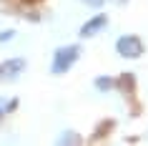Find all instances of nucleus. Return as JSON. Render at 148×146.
I'll use <instances>...</instances> for the list:
<instances>
[{"label": "nucleus", "mask_w": 148, "mask_h": 146, "mask_svg": "<svg viewBox=\"0 0 148 146\" xmlns=\"http://www.w3.org/2000/svg\"><path fill=\"white\" fill-rule=\"evenodd\" d=\"M75 58H78V48L75 46L58 48V51H55V58H53V73H65V71L75 63Z\"/></svg>", "instance_id": "obj_1"}, {"label": "nucleus", "mask_w": 148, "mask_h": 146, "mask_svg": "<svg viewBox=\"0 0 148 146\" xmlns=\"http://www.w3.org/2000/svg\"><path fill=\"white\" fill-rule=\"evenodd\" d=\"M116 51L123 55V58H138V55L143 53V43H140L136 35H123V38H118Z\"/></svg>", "instance_id": "obj_2"}, {"label": "nucleus", "mask_w": 148, "mask_h": 146, "mask_svg": "<svg viewBox=\"0 0 148 146\" xmlns=\"http://www.w3.org/2000/svg\"><path fill=\"white\" fill-rule=\"evenodd\" d=\"M25 71V61L23 58H10L0 66V83H5V81H15L20 73Z\"/></svg>", "instance_id": "obj_3"}, {"label": "nucleus", "mask_w": 148, "mask_h": 146, "mask_svg": "<svg viewBox=\"0 0 148 146\" xmlns=\"http://www.w3.org/2000/svg\"><path fill=\"white\" fill-rule=\"evenodd\" d=\"M106 23H108V18H106V15H95V18H90V20H88V23L80 28V35H83V38H88V35H95L98 30H103V28H106Z\"/></svg>", "instance_id": "obj_4"}, {"label": "nucleus", "mask_w": 148, "mask_h": 146, "mask_svg": "<svg viewBox=\"0 0 148 146\" xmlns=\"http://www.w3.org/2000/svg\"><path fill=\"white\" fill-rule=\"evenodd\" d=\"M95 86H98L101 91H110V88H113V81H110V78H95Z\"/></svg>", "instance_id": "obj_5"}, {"label": "nucleus", "mask_w": 148, "mask_h": 146, "mask_svg": "<svg viewBox=\"0 0 148 146\" xmlns=\"http://www.w3.org/2000/svg\"><path fill=\"white\" fill-rule=\"evenodd\" d=\"M68 141H70V144H78L80 138H78V136H73V134H65V136H60V144H68Z\"/></svg>", "instance_id": "obj_6"}, {"label": "nucleus", "mask_w": 148, "mask_h": 146, "mask_svg": "<svg viewBox=\"0 0 148 146\" xmlns=\"http://www.w3.org/2000/svg\"><path fill=\"white\" fill-rule=\"evenodd\" d=\"M13 106H15V101H0V116L5 113L8 108H13Z\"/></svg>", "instance_id": "obj_7"}, {"label": "nucleus", "mask_w": 148, "mask_h": 146, "mask_svg": "<svg viewBox=\"0 0 148 146\" xmlns=\"http://www.w3.org/2000/svg\"><path fill=\"white\" fill-rule=\"evenodd\" d=\"M83 3H86V5H93V8H101L103 5V0H83Z\"/></svg>", "instance_id": "obj_8"}, {"label": "nucleus", "mask_w": 148, "mask_h": 146, "mask_svg": "<svg viewBox=\"0 0 148 146\" xmlns=\"http://www.w3.org/2000/svg\"><path fill=\"white\" fill-rule=\"evenodd\" d=\"M13 38V30H8V33H0V43H5V40H10Z\"/></svg>", "instance_id": "obj_9"}, {"label": "nucleus", "mask_w": 148, "mask_h": 146, "mask_svg": "<svg viewBox=\"0 0 148 146\" xmlns=\"http://www.w3.org/2000/svg\"><path fill=\"white\" fill-rule=\"evenodd\" d=\"M30 3H33V0H30Z\"/></svg>", "instance_id": "obj_10"}]
</instances>
